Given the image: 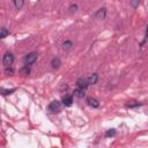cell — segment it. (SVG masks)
Wrapping results in <instances>:
<instances>
[{
    "mask_svg": "<svg viewBox=\"0 0 148 148\" xmlns=\"http://www.w3.org/2000/svg\"><path fill=\"white\" fill-rule=\"evenodd\" d=\"M37 57H38V53H37V52H30V53H28V54L24 57V64L28 65V66L33 65V64L37 60Z\"/></svg>",
    "mask_w": 148,
    "mask_h": 148,
    "instance_id": "1",
    "label": "cell"
},
{
    "mask_svg": "<svg viewBox=\"0 0 148 148\" xmlns=\"http://www.w3.org/2000/svg\"><path fill=\"white\" fill-rule=\"evenodd\" d=\"M13 61H14V56H13V53H11V52L5 53V56H4V58H3V64H4V66H5V67H10V66L13 64Z\"/></svg>",
    "mask_w": 148,
    "mask_h": 148,
    "instance_id": "2",
    "label": "cell"
},
{
    "mask_svg": "<svg viewBox=\"0 0 148 148\" xmlns=\"http://www.w3.org/2000/svg\"><path fill=\"white\" fill-rule=\"evenodd\" d=\"M49 111L50 112H59L60 111V109H61V102H59V101H52L50 104H49Z\"/></svg>",
    "mask_w": 148,
    "mask_h": 148,
    "instance_id": "3",
    "label": "cell"
},
{
    "mask_svg": "<svg viewBox=\"0 0 148 148\" xmlns=\"http://www.w3.org/2000/svg\"><path fill=\"white\" fill-rule=\"evenodd\" d=\"M105 16H107V10L104 7L103 8H100L96 12V14H95V19H97V20H104Z\"/></svg>",
    "mask_w": 148,
    "mask_h": 148,
    "instance_id": "4",
    "label": "cell"
},
{
    "mask_svg": "<svg viewBox=\"0 0 148 148\" xmlns=\"http://www.w3.org/2000/svg\"><path fill=\"white\" fill-rule=\"evenodd\" d=\"M62 104L65 107H71L73 104V95H65L62 97Z\"/></svg>",
    "mask_w": 148,
    "mask_h": 148,
    "instance_id": "5",
    "label": "cell"
},
{
    "mask_svg": "<svg viewBox=\"0 0 148 148\" xmlns=\"http://www.w3.org/2000/svg\"><path fill=\"white\" fill-rule=\"evenodd\" d=\"M97 80H98V74L94 73L89 78H87V84H88V86H92V85H95L97 82Z\"/></svg>",
    "mask_w": 148,
    "mask_h": 148,
    "instance_id": "6",
    "label": "cell"
},
{
    "mask_svg": "<svg viewBox=\"0 0 148 148\" xmlns=\"http://www.w3.org/2000/svg\"><path fill=\"white\" fill-rule=\"evenodd\" d=\"M85 95H86V89H84V88L78 87L75 90H74V96H77L78 98H84Z\"/></svg>",
    "mask_w": 148,
    "mask_h": 148,
    "instance_id": "7",
    "label": "cell"
},
{
    "mask_svg": "<svg viewBox=\"0 0 148 148\" xmlns=\"http://www.w3.org/2000/svg\"><path fill=\"white\" fill-rule=\"evenodd\" d=\"M87 103H88V105L92 107V108H98V107H100V102H98L96 98H93V97L87 98Z\"/></svg>",
    "mask_w": 148,
    "mask_h": 148,
    "instance_id": "8",
    "label": "cell"
},
{
    "mask_svg": "<svg viewBox=\"0 0 148 148\" xmlns=\"http://www.w3.org/2000/svg\"><path fill=\"white\" fill-rule=\"evenodd\" d=\"M60 65H61V61H60V59H59L58 57H56V58H53V59L51 60V67H52L53 69L59 68Z\"/></svg>",
    "mask_w": 148,
    "mask_h": 148,
    "instance_id": "9",
    "label": "cell"
},
{
    "mask_svg": "<svg viewBox=\"0 0 148 148\" xmlns=\"http://www.w3.org/2000/svg\"><path fill=\"white\" fill-rule=\"evenodd\" d=\"M61 46H62V50L69 51V50L73 48V43H72V41H65V42L61 44Z\"/></svg>",
    "mask_w": 148,
    "mask_h": 148,
    "instance_id": "10",
    "label": "cell"
},
{
    "mask_svg": "<svg viewBox=\"0 0 148 148\" xmlns=\"http://www.w3.org/2000/svg\"><path fill=\"white\" fill-rule=\"evenodd\" d=\"M77 86H78V87H80V88H84V89H86V88L88 87V84H87V79H86V80H84V79H79V80L77 81Z\"/></svg>",
    "mask_w": 148,
    "mask_h": 148,
    "instance_id": "11",
    "label": "cell"
},
{
    "mask_svg": "<svg viewBox=\"0 0 148 148\" xmlns=\"http://www.w3.org/2000/svg\"><path fill=\"white\" fill-rule=\"evenodd\" d=\"M30 72H31V69H30V67L28 65H26L24 67H22L20 69V74H21V75H29Z\"/></svg>",
    "mask_w": 148,
    "mask_h": 148,
    "instance_id": "12",
    "label": "cell"
},
{
    "mask_svg": "<svg viewBox=\"0 0 148 148\" xmlns=\"http://www.w3.org/2000/svg\"><path fill=\"white\" fill-rule=\"evenodd\" d=\"M24 5V0H14V6L16 10H21Z\"/></svg>",
    "mask_w": 148,
    "mask_h": 148,
    "instance_id": "13",
    "label": "cell"
},
{
    "mask_svg": "<svg viewBox=\"0 0 148 148\" xmlns=\"http://www.w3.org/2000/svg\"><path fill=\"white\" fill-rule=\"evenodd\" d=\"M15 90H16L15 88H13V89H4V88H1V95L3 96H7V95L13 94Z\"/></svg>",
    "mask_w": 148,
    "mask_h": 148,
    "instance_id": "14",
    "label": "cell"
},
{
    "mask_svg": "<svg viewBox=\"0 0 148 148\" xmlns=\"http://www.w3.org/2000/svg\"><path fill=\"white\" fill-rule=\"evenodd\" d=\"M140 3H141V0H130V4H131V6L133 8H138Z\"/></svg>",
    "mask_w": 148,
    "mask_h": 148,
    "instance_id": "15",
    "label": "cell"
},
{
    "mask_svg": "<svg viewBox=\"0 0 148 148\" xmlns=\"http://www.w3.org/2000/svg\"><path fill=\"white\" fill-rule=\"evenodd\" d=\"M10 34V31L6 28H1V33H0V38H5L7 37V35Z\"/></svg>",
    "mask_w": 148,
    "mask_h": 148,
    "instance_id": "16",
    "label": "cell"
},
{
    "mask_svg": "<svg viewBox=\"0 0 148 148\" xmlns=\"http://www.w3.org/2000/svg\"><path fill=\"white\" fill-rule=\"evenodd\" d=\"M115 135H116V130H115V128H111V130L107 131V133H105V136H107V138L115 136Z\"/></svg>",
    "mask_w": 148,
    "mask_h": 148,
    "instance_id": "17",
    "label": "cell"
},
{
    "mask_svg": "<svg viewBox=\"0 0 148 148\" xmlns=\"http://www.w3.org/2000/svg\"><path fill=\"white\" fill-rule=\"evenodd\" d=\"M5 74H6V75H13V74H14V69H13L11 66H10V67H6Z\"/></svg>",
    "mask_w": 148,
    "mask_h": 148,
    "instance_id": "18",
    "label": "cell"
},
{
    "mask_svg": "<svg viewBox=\"0 0 148 148\" xmlns=\"http://www.w3.org/2000/svg\"><path fill=\"white\" fill-rule=\"evenodd\" d=\"M78 11V5H71L69 6V12L71 13H75Z\"/></svg>",
    "mask_w": 148,
    "mask_h": 148,
    "instance_id": "19",
    "label": "cell"
},
{
    "mask_svg": "<svg viewBox=\"0 0 148 148\" xmlns=\"http://www.w3.org/2000/svg\"><path fill=\"white\" fill-rule=\"evenodd\" d=\"M138 105H140V103H128L126 107L127 108H134V107H138Z\"/></svg>",
    "mask_w": 148,
    "mask_h": 148,
    "instance_id": "20",
    "label": "cell"
},
{
    "mask_svg": "<svg viewBox=\"0 0 148 148\" xmlns=\"http://www.w3.org/2000/svg\"><path fill=\"white\" fill-rule=\"evenodd\" d=\"M146 38H148V26H147V29H146Z\"/></svg>",
    "mask_w": 148,
    "mask_h": 148,
    "instance_id": "21",
    "label": "cell"
}]
</instances>
